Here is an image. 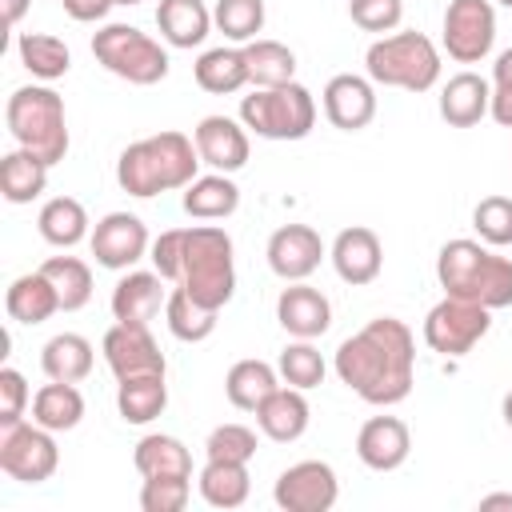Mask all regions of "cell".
<instances>
[{
  "label": "cell",
  "instance_id": "obj_1",
  "mask_svg": "<svg viewBox=\"0 0 512 512\" xmlns=\"http://www.w3.org/2000/svg\"><path fill=\"white\" fill-rule=\"evenodd\" d=\"M340 384H348L360 400L388 408L408 400L416 384V340L412 328L396 316H376L348 340H340L332 360Z\"/></svg>",
  "mask_w": 512,
  "mask_h": 512
},
{
  "label": "cell",
  "instance_id": "obj_2",
  "mask_svg": "<svg viewBox=\"0 0 512 512\" xmlns=\"http://www.w3.org/2000/svg\"><path fill=\"white\" fill-rule=\"evenodd\" d=\"M200 152H196V140L168 128V132H156V136H144L136 144H128L116 160V184L128 192V196H160V192H172V188H188L196 180V168H200Z\"/></svg>",
  "mask_w": 512,
  "mask_h": 512
},
{
  "label": "cell",
  "instance_id": "obj_3",
  "mask_svg": "<svg viewBox=\"0 0 512 512\" xmlns=\"http://www.w3.org/2000/svg\"><path fill=\"white\" fill-rule=\"evenodd\" d=\"M436 280L444 296H460L492 312L512 304V260L496 256L484 240H448L436 252Z\"/></svg>",
  "mask_w": 512,
  "mask_h": 512
},
{
  "label": "cell",
  "instance_id": "obj_4",
  "mask_svg": "<svg viewBox=\"0 0 512 512\" xmlns=\"http://www.w3.org/2000/svg\"><path fill=\"white\" fill-rule=\"evenodd\" d=\"M8 132L20 148L36 152L44 164H60L68 156V116L64 96L48 84H24L4 104Z\"/></svg>",
  "mask_w": 512,
  "mask_h": 512
},
{
  "label": "cell",
  "instance_id": "obj_5",
  "mask_svg": "<svg viewBox=\"0 0 512 512\" xmlns=\"http://www.w3.org/2000/svg\"><path fill=\"white\" fill-rule=\"evenodd\" d=\"M364 72L372 84H384V88L428 92L440 80V48L416 28L388 32V36L368 44Z\"/></svg>",
  "mask_w": 512,
  "mask_h": 512
},
{
  "label": "cell",
  "instance_id": "obj_6",
  "mask_svg": "<svg viewBox=\"0 0 512 512\" xmlns=\"http://www.w3.org/2000/svg\"><path fill=\"white\" fill-rule=\"evenodd\" d=\"M180 288L208 304V308H224L236 292V264H232V236L216 224H192L184 228V272H180Z\"/></svg>",
  "mask_w": 512,
  "mask_h": 512
},
{
  "label": "cell",
  "instance_id": "obj_7",
  "mask_svg": "<svg viewBox=\"0 0 512 512\" xmlns=\"http://www.w3.org/2000/svg\"><path fill=\"white\" fill-rule=\"evenodd\" d=\"M240 124L260 140H304L316 124V100L296 80L280 88H252V96L240 100Z\"/></svg>",
  "mask_w": 512,
  "mask_h": 512
},
{
  "label": "cell",
  "instance_id": "obj_8",
  "mask_svg": "<svg viewBox=\"0 0 512 512\" xmlns=\"http://www.w3.org/2000/svg\"><path fill=\"white\" fill-rule=\"evenodd\" d=\"M92 56L120 80L128 84H160L168 76V52L160 48V40H152L148 32L132 28V24H104L92 36Z\"/></svg>",
  "mask_w": 512,
  "mask_h": 512
},
{
  "label": "cell",
  "instance_id": "obj_9",
  "mask_svg": "<svg viewBox=\"0 0 512 512\" xmlns=\"http://www.w3.org/2000/svg\"><path fill=\"white\" fill-rule=\"evenodd\" d=\"M488 328H492V308L460 296H444L424 316V344L440 356H468L488 336Z\"/></svg>",
  "mask_w": 512,
  "mask_h": 512
},
{
  "label": "cell",
  "instance_id": "obj_10",
  "mask_svg": "<svg viewBox=\"0 0 512 512\" xmlns=\"http://www.w3.org/2000/svg\"><path fill=\"white\" fill-rule=\"evenodd\" d=\"M60 468L56 432L40 428L36 420H20L0 428V472L20 484H44Z\"/></svg>",
  "mask_w": 512,
  "mask_h": 512
},
{
  "label": "cell",
  "instance_id": "obj_11",
  "mask_svg": "<svg viewBox=\"0 0 512 512\" xmlns=\"http://www.w3.org/2000/svg\"><path fill=\"white\" fill-rule=\"evenodd\" d=\"M440 40H444V52L456 64H480L496 44V8H492V0H448Z\"/></svg>",
  "mask_w": 512,
  "mask_h": 512
},
{
  "label": "cell",
  "instance_id": "obj_12",
  "mask_svg": "<svg viewBox=\"0 0 512 512\" xmlns=\"http://www.w3.org/2000/svg\"><path fill=\"white\" fill-rule=\"evenodd\" d=\"M336 496H340V480H336V468L328 460L288 464L272 488V500L284 512H328L336 504Z\"/></svg>",
  "mask_w": 512,
  "mask_h": 512
},
{
  "label": "cell",
  "instance_id": "obj_13",
  "mask_svg": "<svg viewBox=\"0 0 512 512\" xmlns=\"http://www.w3.org/2000/svg\"><path fill=\"white\" fill-rule=\"evenodd\" d=\"M88 248L96 256L100 268H112V272H128L136 260L148 256L152 248V236H148V224L132 212H108L96 220L92 236H88Z\"/></svg>",
  "mask_w": 512,
  "mask_h": 512
},
{
  "label": "cell",
  "instance_id": "obj_14",
  "mask_svg": "<svg viewBox=\"0 0 512 512\" xmlns=\"http://www.w3.org/2000/svg\"><path fill=\"white\" fill-rule=\"evenodd\" d=\"M104 360L112 368L116 380H128V376H152V372H168L164 364V352L160 344L152 340L148 324H112L104 332Z\"/></svg>",
  "mask_w": 512,
  "mask_h": 512
},
{
  "label": "cell",
  "instance_id": "obj_15",
  "mask_svg": "<svg viewBox=\"0 0 512 512\" xmlns=\"http://www.w3.org/2000/svg\"><path fill=\"white\" fill-rule=\"evenodd\" d=\"M264 256H268V268H272L284 284L308 280V276L320 268V260H324V240H320V232H316L312 224H280V228L268 236Z\"/></svg>",
  "mask_w": 512,
  "mask_h": 512
},
{
  "label": "cell",
  "instance_id": "obj_16",
  "mask_svg": "<svg viewBox=\"0 0 512 512\" xmlns=\"http://www.w3.org/2000/svg\"><path fill=\"white\" fill-rule=\"evenodd\" d=\"M324 116L340 132H360L376 116V88L368 76L340 72L324 84Z\"/></svg>",
  "mask_w": 512,
  "mask_h": 512
},
{
  "label": "cell",
  "instance_id": "obj_17",
  "mask_svg": "<svg viewBox=\"0 0 512 512\" xmlns=\"http://www.w3.org/2000/svg\"><path fill=\"white\" fill-rule=\"evenodd\" d=\"M192 140H196L200 160L208 168H216V172H228V176L240 172L248 164V152H252L248 128L240 120H232V116H204L192 128Z\"/></svg>",
  "mask_w": 512,
  "mask_h": 512
},
{
  "label": "cell",
  "instance_id": "obj_18",
  "mask_svg": "<svg viewBox=\"0 0 512 512\" xmlns=\"http://www.w3.org/2000/svg\"><path fill=\"white\" fill-rule=\"evenodd\" d=\"M276 320L292 340H316L332 328V304L320 288L292 280L280 296H276Z\"/></svg>",
  "mask_w": 512,
  "mask_h": 512
},
{
  "label": "cell",
  "instance_id": "obj_19",
  "mask_svg": "<svg viewBox=\"0 0 512 512\" xmlns=\"http://www.w3.org/2000/svg\"><path fill=\"white\" fill-rule=\"evenodd\" d=\"M332 268H336V276L344 280V284H352V288H364V284H372L376 276H380V268H384V244H380V236L372 232V228H364V224H352V228H344L336 240H332Z\"/></svg>",
  "mask_w": 512,
  "mask_h": 512
},
{
  "label": "cell",
  "instance_id": "obj_20",
  "mask_svg": "<svg viewBox=\"0 0 512 512\" xmlns=\"http://www.w3.org/2000/svg\"><path fill=\"white\" fill-rule=\"evenodd\" d=\"M412 452V432L400 416H372L356 432V456L372 472H396Z\"/></svg>",
  "mask_w": 512,
  "mask_h": 512
},
{
  "label": "cell",
  "instance_id": "obj_21",
  "mask_svg": "<svg viewBox=\"0 0 512 512\" xmlns=\"http://www.w3.org/2000/svg\"><path fill=\"white\" fill-rule=\"evenodd\" d=\"M168 280L152 268V272H128L116 280L112 288V320L120 324H152L160 316V308L168 304Z\"/></svg>",
  "mask_w": 512,
  "mask_h": 512
},
{
  "label": "cell",
  "instance_id": "obj_22",
  "mask_svg": "<svg viewBox=\"0 0 512 512\" xmlns=\"http://www.w3.org/2000/svg\"><path fill=\"white\" fill-rule=\"evenodd\" d=\"M308 420H312V408H308V400H304V392L300 388H276L272 396H264L260 400V408H256V428L268 436V440H276V444H292V440H300L304 432H308Z\"/></svg>",
  "mask_w": 512,
  "mask_h": 512
},
{
  "label": "cell",
  "instance_id": "obj_23",
  "mask_svg": "<svg viewBox=\"0 0 512 512\" xmlns=\"http://www.w3.org/2000/svg\"><path fill=\"white\" fill-rule=\"evenodd\" d=\"M492 108V80L480 72H456L440 88V116L452 128H476Z\"/></svg>",
  "mask_w": 512,
  "mask_h": 512
},
{
  "label": "cell",
  "instance_id": "obj_24",
  "mask_svg": "<svg viewBox=\"0 0 512 512\" xmlns=\"http://www.w3.org/2000/svg\"><path fill=\"white\" fill-rule=\"evenodd\" d=\"M156 28L172 48H200L212 32V12L204 8V0H160Z\"/></svg>",
  "mask_w": 512,
  "mask_h": 512
},
{
  "label": "cell",
  "instance_id": "obj_25",
  "mask_svg": "<svg viewBox=\"0 0 512 512\" xmlns=\"http://www.w3.org/2000/svg\"><path fill=\"white\" fill-rule=\"evenodd\" d=\"M4 308L16 324H44L48 316L60 312V296L52 288V280L36 268V272H24L8 284V296H4Z\"/></svg>",
  "mask_w": 512,
  "mask_h": 512
},
{
  "label": "cell",
  "instance_id": "obj_26",
  "mask_svg": "<svg viewBox=\"0 0 512 512\" xmlns=\"http://www.w3.org/2000/svg\"><path fill=\"white\" fill-rule=\"evenodd\" d=\"M192 76L204 92L212 96H232L248 84V60H244V48L236 44H220V48H208L200 52V60L192 64Z\"/></svg>",
  "mask_w": 512,
  "mask_h": 512
},
{
  "label": "cell",
  "instance_id": "obj_27",
  "mask_svg": "<svg viewBox=\"0 0 512 512\" xmlns=\"http://www.w3.org/2000/svg\"><path fill=\"white\" fill-rule=\"evenodd\" d=\"M96 364L92 344L80 332H56L44 348H40V368L48 380H64V384H80Z\"/></svg>",
  "mask_w": 512,
  "mask_h": 512
},
{
  "label": "cell",
  "instance_id": "obj_28",
  "mask_svg": "<svg viewBox=\"0 0 512 512\" xmlns=\"http://www.w3.org/2000/svg\"><path fill=\"white\" fill-rule=\"evenodd\" d=\"M164 408H168V384H164V372L116 380V412H120L124 424H152Z\"/></svg>",
  "mask_w": 512,
  "mask_h": 512
},
{
  "label": "cell",
  "instance_id": "obj_29",
  "mask_svg": "<svg viewBox=\"0 0 512 512\" xmlns=\"http://www.w3.org/2000/svg\"><path fill=\"white\" fill-rule=\"evenodd\" d=\"M48 168L52 164H44L36 152H28V148L16 144L0 160V192H4V200L8 204H32L48 188Z\"/></svg>",
  "mask_w": 512,
  "mask_h": 512
},
{
  "label": "cell",
  "instance_id": "obj_30",
  "mask_svg": "<svg viewBox=\"0 0 512 512\" xmlns=\"http://www.w3.org/2000/svg\"><path fill=\"white\" fill-rule=\"evenodd\" d=\"M240 208V188L228 172H208V176H196L188 188H184V212L192 220H224Z\"/></svg>",
  "mask_w": 512,
  "mask_h": 512
},
{
  "label": "cell",
  "instance_id": "obj_31",
  "mask_svg": "<svg viewBox=\"0 0 512 512\" xmlns=\"http://www.w3.org/2000/svg\"><path fill=\"white\" fill-rule=\"evenodd\" d=\"M196 488L204 496V504L212 508H240L252 492V476H248V464L240 460H208L196 476Z\"/></svg>",
  "mask_w": 512,
  "mask_h": 512
},
{
  "label": "cell",
  "instance_id": "obj_32",
  "mask_svg": "<svg viewBox=\"0 0 512 512\" xmlns=\"http://www.w3.org/2000/svg\"><path fill=\"white\" fill-rule=\"evenodd\" d=\"M276 388H280V372L268 360H236L224 376V396L240 412H256L260 400L272 396Z\"/></svg>",
  "mask_w": 512,
  "mask_h": 512
},
{
  "label": "cell",
  "instance_id": "obj_33",
  "mask_svg": "<svg viewBox=\"0 0 512 512\" xmlns=\"http://www.w3.org/2000/svg\"><path fill=\"white\" fill-rule=\"evenodd\" d=\"M244 60H248V84L252 88H280L296 80V52L280 40H248L240 44Z\"/></svg>",
  "mask_w": 512,
  "mask_h": 512
},
{
  "label": "cell",
  "instance_id": "obj_34",
  "mask_svg": "<svg viewBox=\"0 0 512 512\" xmlns=\"http://www.w3.org/2000/svg\"><path fill=\"white\" fill-rule=\"evenodd\" d=\"M32 420L48 432H72L84 420V396L76 384L64 380H48L36 396H32Z\"/></svg>",
  "mask_w": 512,
  "mask_h": 512
},
{
  "label": "cell",
  "instance_id": "obj_35",
  "mask_svg": "<svg viewBox=\"0 0 512 512\" xmlns=\"http://www.w3.org/2000/svg\"><path fill=\"white\" fill-rule=\"evenodd\" d=\"M36 228H40V236H44L52 248H76L84 236H92V232H88V212H84V204H80L76 196H52V200L40 208Z\"/></svg>",
  "mask_w": 512,
  "mask_h": 512
},
{
  "label": "cell",
  "instance_id": "obj_36",
  "mask_svg": "<svg viewBox=\"0 0 512 512\" xmlns=\"http://www.w3.org/2000/svg\"><path fill=\"white\" fill-rule=\"evenodd\" d=\"M132 464L140 476H192V452L184 440L168 432H152L132 448Z\"/></svg>",
  "mask_w": 512,
  "mask_h": 512
},
{
  "label": "cell",
  "instance_id": "obj_37",
  "mask_svg": "<svg viewBox=\"0 0 512 512\" xmlns=\"http://www.w3.org/2000/svg\"><path fill=\"white\" fill-rule=\"evenodd\" d=\"M164 320H168V332H172L176 340H184V344H200V340H208V336L216 332L220 312L208 308V304H200V300H192V296L176 284V288L168 292Z\"/></svg>",
  "mask_w": 512,
  "mask_h": 512
},
{
  "label": "cell",
  "instance_id": "obj_38",
  "mask_svg": "<svg viewBox=\"0 0 512 512\" xmlns=\"http://www.w3.org/2000/svg\"><path fill=\"white\" fill-rule=\"evenodd\" d=\"M16 52H20V64H24L36 80H60V76L72 68L68 44H64L60 36H48V32H20Z\"/></svg>",
  "mask_w": 512,
  "mask_h": 512
},
{
  "label": "cell",
  "instance_id": "obj_39",
  "mask_svg": "<svg viewBox=\"0 0 512 512\" xmlns=\"http://www.w3.org/2000/svg\"><path fill=\"white\" fill-rule=\"evenodd\" d=\"M40 272L52 280L60 296V312H80L92 300V268L80 256H48Z\"/></svg>",
  "mask_w": 512,
  "mask_h": 512
},
{
  "label": "cell",
  "instance_id": "obj_40",
  "mask_svg": "<svg viewBox=\"0 0 512 512\" xmlns=\"http://www.w3.org/2000/svg\"><path fill=\"white\" fill-rule=\"evenodd\" d=\"M276 372H280V380H284V384H292V388L308 392V388L324 384L328 364H324V356H320V348H316L312 340H292V344H284V348H280Z\"/></svg>",
  "mask_w": 512,
  "mask_h": 512
},
{
  "label": "cell",
  "instance_id": "obj_41",
  "mask_svg": "<svg viewBox=\"0 0 512 512\" xmlns=\"http://www.w3.org/2000/svg\"><path fill=\"white\" fill-rule=\"evenodd\" d=\"M212 28L224 32V40H232V44L256 40V32L264 28V0H216Z\"/></svg>",
  "mask_w": 512,
  "mask_h": 512
},
{
  "label": "cell",
  "instance_id": "obj_42",
  "mask_svg": "<svg viewBox=\"0 0 512 512\" xmlns=\"http://www.w3.org/2000/svg\"><path fill=\"white\" fill-rule=\"evenodd\" d=\"M472 228L488 248L512 244V196H484L472 208Z\"/></svg>",
  "mask_w": 512,
  "mask_h": 512
},
{
  "label": "cell",
  "instance_id": "obj_43",
  "mask_svg": "<svg viewBox=\"0 0 512 512\" xmlns=\"http://www.w3.org/2000/svg\"><path fill=\"white\" fill-rule=\"evenodd\" d=\"M204 456L208 460H240V464H248L256 456V428H248V424L212 428L208 440H204Z\"/></svg>",
  "mask_w": 512,
  "mask_h": 512
},
{
  "label": "cell",
  "instance_id": "obj_44",
  "mask_svg": "<svg viewBox=\"0 0 512 512\" xmlns=\"http://www.w3.org/2000/svg\"><path fill=\"white\" fill-rule=\"evenodd\" d=\"M192 476H144L140 484V508L144 512H184L192 496Z\"/></svg>",
  "mask_w": 512,
  "mask_h": 512
},
{
  "label": "cell",
  "instance_id": "obj_45",
  "mask_svg": "<svg viewBox=\"0 0 512 512\" xmlns=\"http://www.w3.org/2000/svg\"><path fill=\"white\" fill-rule=\"evenodd\" d=\"M348 16L360 32H396L404 16V0H348Z\"/></svg>",
  "mask_w": 512,
  "mask_h": 512
},
{
  "label": "cell",
  "instance_id": "obj_46",
  "mask_svg": "<svg viewBox=\"0 0 512 512\" xmlns=\"http://www.w3.org/2000/svg\"><path fill=\"white\" fill-rule=\"evenodd\" d=\"M148 260L152 268L168 280V284H180V272H184V228H168L152 240L148 248Z\"/></svg>",
  "mask_w": 512,
  "mask_h": 512
},
{
  "label": "cell",
  "instance_id": "obj_47",
  "mask_svg": "<svg viewBox=\"0 0 512 512\" xmlns=\"http://www.w3.org/2000/svg\"><path fill=\"white\" fill-rule=\"evenodd\" d=\"M28 404H32L28 380L16 368H0V428L20 424L24 412H28Z\"/></svg>",
  "mask_w": 512,
  "mask_h": 512
},
{
  "label": "cell",
  "instance_id": "obj_48",
  "mask_svg": "<svg viewBox=\"0 0 512 512\" xmlns=\"http://www.w3.org/2000/svg\"><path fill=\"white\" fill-rule=\"evenodd\" d=\"M60 4H64V12H68L72 20H80V24H96V20L108 16V8H112L116 0H60Z\"/></svg>",
  "mask_w": 512,
  "mask_h": 512
},
{
  "label": "cell",
  "instance_id": "obj_49",
  "mask_svg": "<svg viewBox=\"0 0 512 512\" xmlns=\"http://www.w3.org/2000/svg\"><path fill=\"white\" fill-rule=\"evenodd\" d=\"M488 116L500 128H512V84H492V108H488Z\"/></svg>",
  "mask_w": 512,
  "mask_h": 512
},
{
  "label": "cell",
  "instance_id": "obj_50",
  "mask_svg": "<svg viewBox=\"0 0 512 512\" xmlns=\"http://www.w3.org/2000/svg\"><path fill=\"white\" fill-rule=\"evenodd\" d=\"M492 84H512V48H504L492 64Z\"/></svg>",
  "mask_w": 512,
  "mask_h": 512
},
{
  "label": "cell",
  "instance_id": "obj_51",
  "mask_svg": "<svg viewBox=\"0 0 512 512\" xmlns=\"http://www.w3.org/2000/svg\"><path fill=\"white\" fill-rule=\"evenodd\" d=\"M28 4H32V0H0L4 20H8V24H20V20H24V12H28Z\"/></svg>",
  "mask_w": 512,
  "mask_h": 512
},
{
  "label": "cell",
  "instance_id": "obj_52",
  "mask_svg": "<svg viewBox=\"0 0 512 512\" xmlns=\"http://www.w3.org/2000/svg\"><path fill=\"white\" fill-rule=\"evenodd\" d=\"M480 508H512V492H496V496H484Z\"/></svg>",
  "mask_w": 512,
  "mask_h": 512
},
{
  "label": "cell",
  "instance_id": "obj_53",
  "mask_svg": "<svg viewBox=\"0 0 512 512\" xmlns=\"http://www.w3.org/2000/svg\"><path fill=\"white\" fill-rule=\"evenodd\" d=\"M500 412H504V424H508V428H512V392H508V396H504V408H500Z\"/></svg>",
  "mask_w": 512,
  "mask_h": 512
},
{
  "label": "cell",
  "instance_id": "obj_54",
  "mask_svg": "<svg viewBox=\"0 0 512 512\" xmlns=\"http://www.w3.org/2000/svg\"><path fill=\"white\" fill-rule=\"evenodd\" d=\"M496 4H504V8H512V0H496Z\"/></svg>",
  "mask_w": 512,
  "mask_h": 512
},
{
  "label": "cell",
  "instance_id": "obj_55",
  "mask_svg": "<svg viewBox=\"0 0 512 512\" xmlns=\"http://www.w3.org/2000/svg\"><path fill=\"white\" fill-rule=\"evenodd\" d=\"M116 4H140V0H116Z\"/></svg>",
  "mask_w": 512,
  "mask_h": 512
}]
</instances>
